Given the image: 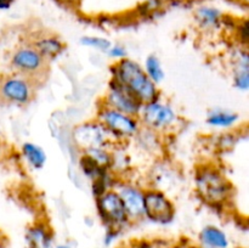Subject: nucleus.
I'll use <instances>...</instances> for the list:
<instances>
[{"label": "nucleus", "mask_w": 249, "mask_h": 248, "mask_svg": "<svg viewBox=\"0 0 249 248\" xmlns=\"http://www.w3.org/2000/svg\"><path fill=\"white\" fill-rule=\"evenodd\" d=\"M194 182L197 196L213 208H224L232 199V184L218 165L199 164L195 172Z\"/></svg>", "instance_id": "obj_1"}, {"label": "nucleus", "mask_w": 249, "mask_h": 248, "mask_svg": "<svg viewBox=\"0 0 249 248\" xmlns=\"http://www.w3.org/2000/svg\"><path fill=\"white\" fill-rule=\"evenodd\" d=\"M111 79L128 89L141 104H147L160 97V90L143 71L142 65L134 58L125 57L109 67Z\"/></svg>", "instance_id": "obj_2"}, {"label": "nucleus", "mask_w": 249, "mask_h": 248, "mask_svg": "<svg viewBox=\"0 0 249 248\" xmlns=\"http://www.w3.org/2000/svg\"><path fill=\"white\" fill-rule=\"evenodd\" d=\"M141 126L158 134H168L179 126L180 116L175 107L162 96L143 104L138 116Z\"/></svg>", "instance_id": "obj_3"}, {"label": "nucleus", "mask_w": 249, "mask_h": 248, "mask_svg": "<svg viewBox=\"0 0 249 248\" xmlns=\"http://www.w3.org/2000/svg\"><path fill=\"white\" fill-rule=\"evenodd\" d=\"M95 119H97L106 128L112 140L117 145L133 140L141 128V123L138 117L123 113L102 104L97 107Z\"/></svg>", "instance_id": "obj_4"}, {"label": "nucleus", "mask_w": 249, "mask_h": 248, "mask_svg": "<svg viewBox=\"0 0 249 248\" xmlns=\"http://www.w3.org/2000/svg\"><path fill=\"white\" fill-rule=\"evenodd\" d=\"M36 84L31 78L18 73L0 78V102L12 106H27L36 96Z\"/></svg>", "instance_id": "obj_5"}, {"label": "nucleus", "mask_w": 249, "mask_h": 248, "mask_svg": "<svg viewBox=\"0 0 249 248\" xmlns=\"http://www.w3.org/2000/svg\"><path fill=\"white\" fill-rule=\"evenodd\" d=\"M10 66L15 73L26 75L39 83V80L43 79L48 73L49 62L44 60L32 44H23L12 51L10 56Z\"/></svg>", "instance_id": "obj_6"}, {"label": "nucleus", "mask_w": 249, "mask_h": 248, "mask_svg": "<svg viewBox=\"0 0 249 248\" xmlns=\"http://www.w3.org/2000/svg\"><path fill=\"white\" fill-rule=\"evenodd\" d=\"M72 141L80 152L94 147H114L117 145L111 135L97 119H89L73 126Z\"/></svg>", "instance_id": "obj_7"}, {"label": "nucleus", "mask_w": 249, "mask_h": 248, "mask_svg": "<svg viewBox=\"0 0 249 248\" xmlns=\"http://www.w3.org/2000/svg\"><path fill=\"white\" fill-rule=\"evenodd\" d=\"M96 211L100 220L105 226L117 230H123L130 225L125 208L121 197L114 189L107 190L99 197H96Z\"/></svg>", "instance_id": "obj_8"}, {"label": "nucleus", "mask_w": 249, "mask_h": 248, "mask_svg": "<svg viewBox=\"0 0 249 248\" xmlns=\"http://www.w3.org/2000/svg\"><path fill=\"white\" fill-rule=\"evenodd\" d=\"M175 206L163 190L145 189V219L158 225H169L174 221Z\"/></svg>", "instance_id": "obj_9"}, {"label": "nucleus", "mask_w": 249, "mask_h": 248, "mask_svg": "<svg viewBox=\"0 0 249 248\" xmlns=\"http://www.w3.org/2000/svg\"><path fill=\"white\" fill-rule=\"evenodd\" d=\"M121 197L130 223L145 219V189L135 182L117 180L113 187Z\"/></svg>", "instance_id": "obj_10"}, {"label": "nucleus", "mask_w": 249, "mask_h": 248, "mask_svg": "<svg viewBox=\"0 0 249 248\" xmlns=\"http://www.w3.org/2000/svg\"><path fill=\"white\" fill-rule=\"evenodd\" d=\"M101 104L135 117L139 116L143 105L128 89L113 79L109 80L106 94L101 99Z\"/></svg>", "instance_id": "obj_11"}, {"label": "nucleus", "mask_w": 249, "mask_h": 248, "mask_svg": "<svg viewBox=\"0 0 249 248\" xmlns=\"http://www.w3.org/2000/svg\"><path fill=\"white\" fill-rule=\"evenodd\" d=\"M231 74H232V85L241 92H247L249 90V53L248 46L238 44L231 49L229 55Z\"/></svg>", "instance_id": "obj_12"}, {"label": "nucleus", "mask_w": 249, "mask_h": 248, "mask_svg": "<svg viewBox=\"0 0 249 248\" xmlns=\"http://www.w3.org/2000/svg\"><path fill=\"white\" fill-rule=\"evenodd\" d=\"M194 19L201 31L214 32L223 27L225 15L223 10L215 5L202 4L195 9Z\"/></svg>", "instance_id": "obj_13"}, {"label": "nucleus", "mask_w": 249, "mask_h": 248, "mask_svg": "<svg viewBox=\"0 0 249 248\" xmlns=\"http://www.w3.org/2000/svg\"><path fill=\"white\" fill-rule=\"evenodd\" d=\"M31 44L43 56L46 62H51V61L58 58L66 50V44L63 43L62 39L56 34L51 33L36 35Z\"/></svg>", "instance_id": "obj_14"}, {"label": "nucleus", "mask_w": 249, "mask_h": 248, "mask_svg": "<svg viewBox=\"0 0 249 248\" xmlns=\"http://www.w3.org/2000/svg\"><path fill=\"white\" fill-rule=\"evenodd\" d=\"M240 121L241 117L237 112L220 108V107L209 109L206 116L207 125L213 129H218V130H229V129L236 128Z\"/></svg>", "instance_id": "obj_15"}, {"label": "nucleus", "mask_w": 249, "mask_h": 248, "mask_svg": "<svg viewBox=\"0 0 249 248\" xmlns=\"http://www.w3.org/2000/svg\"><path fill=\"white\" fill-rule=\"evenodd\" d=\"M26 241L28 248H53V229L46 223H34L26 232Z\"/></svg>", "instance_id": "obj_16"}, {"label": "nucleus", "mask_w": 249, "mask_h": 248, "mask_svg": "<svg viewBox=\"0 0 249 248\" xmlns=\"http://www.w3.org/2000/svg\"><path fill=\"white\" fill-rule=\"evenodd\" d=\"M198 240L204 248H229L230 240L223 229L215 225H206L198 233Z\"/></svg>", "instance_id": "obj_17"}, {"label": "nucleus", "mask_w": 249, "mask_h": 248, "mask_svg": "<svg viewBox=\"0 0 249 248\" xmlns=\"http://www.w3.org/2000/svg\"><path fill=\"white\" fill-rule=\"evenodd\" d=\"M21 157L23 162L28 165L31 169L39 170L45 167L48 155L45 150L38 143L32 141H24L21 145Z\"/></svg>", "instance_id": "obj_18"}, {"label": "nucleus", "mask_w": 249, "mask_h": 248, "mask_svg": "<svg viewBox=\"0 0 249 248\" xmlns=\"http://www.w3.org/2000/svg\"><path fill=\"white\" fill-rule=\"evenodd\" d=\"M133 140L135 141L136 145L141 151L148 153V155H155V153L160 152V150H162L160 134L150 130L147 128H143V126H141L140 130L134 136Z\"/></svg>", "instance_id": "obj_19"}, {"label": "nucleus", "mask_w": 249, "mask_h": 248, "mask_svg": "<svg viewBox=\"0 0 249 248\" xmlns=\"http://www.w3.org/2000/svg\"><path fill=\"white\" fill-rule=\"evenodd\" d=\"M78 164H79L80 172L84 174L85 177L90 180V181H96V180L105 177L106 175H108L109 173H112L111 169H106V168H102L97 164L96 162L91 159L90 157H88L87 155L82 153V156L79 157L78 160Z\"/></svg>", "instance_id": "obj_20"}, {"label": "nucleus", "mask_w": 249, "mask_h": 248, "mask_svg": "<svg viewBox=\"0 0 249 248\" xmlns=\"http://www.w3.org/2000/svg\"><path fill=\"white\" fill-rule=\"evenodd\" d=\"M143 71L147 74V77L155 83L156 85H160V83L164 80L165 78V72L164 67H163V63L160 61V58L158 57L155 53H151L147 57L145 58V62L142 66Z\"/></svg>", "instance_id": "obj_21"}, {"label": "nucleus", "mask_w": 249, "mask_h": 248, "mask_svg": "<svg viewBox=\"0 0 249 248\" xmlns=\"http://www.w3.org/2000/svg\"><path fill=\"white\" fill-rule=\"evenodd\" d=\"M113 148V147H112ZM112 148L111 147H94L89 148L87 151H83L82 153L87 155L91 158L94 162H96L100 167L111 169L112 167Z\"/></svg>", "instance_id": "obj_22"}, {"label": "nucleus", "mask_w": 249, "mask_h": 248, "mask_svg": "<svg viewBox=\"0 0 249 248\" xmlns=\"http://www.w3.org/2000/svg\"><path fill=\"white\" fill-rule=\"evenodd\" d=\"M79 43L80 45L85 46V48L92 49V50L104 53H106L112 45V41L109 39L99 35H84L80 38Z\"/></svg>", "instance_id": "obj_23"}, {"label": "nucleus", "mask_w": 249, "mask_h": 248, "mask_svg": "<svg viewBox=\"0 0 249 248\" xmlns=\"http://www.w3.org/2000/svg\"><path fill=\"white\" fill-rule=\"evenodd\" d=\"M106 55L108 56L109 58L117 61L119 60H123V58L128 57V50H126L125 46L123 44H119V43H112L111 48L108 49V51L106 53Z\"/></svg>", "instance_id": "obj_24"}, {"label": "nucleus", "mask_w": 249, "mask_h": 248, "mask_svg": "<svg viewBox=\"0 0 249 248\" xmlns=\"http://www.w3.org/2000/svg\"><path fill=\"white\" fill-rule=\"evenodd\" d=\"M236 33H237L238 44L243 46H248L249 40V31H248V21L245 19L243 22H240L236 27Z\"/></svg>", "instance_id": "obj_25"}, {"label": "nucleus", "mask_w": 249, "mask_h": 248, "mask_svg": "<svg viewBox=\"0 0 249 248\" xmlns=\"http://www.w3.org/2000/svg\"><path fill=\"white\" fill-rule=\"evenodd\" d=\"M119 232H121V230H117V229H112V228H107L106 233H105V237H104L105 245L111 246L112 243L117 240V237L119 236Z\"/></svg>", "instance_id": "obj_26"}, {"label": "nucleus", "mask_w": 249, "mask_h": 248, "mask_svg": "<svg viewBox=\"0 0 249 248\" xmlns=\"http://www.w3.org/2000/svg\"><path fill=\"white\" fill-rule=\"evenodd\" d=\"M5 155V147H4V143L0 141V159H1L2 157H4Z\"/></svg>", "instance_id": "obj_27"}, {"label": "nucleus", "mask_w": 249, "mask_h": 248, "mask_svg": "<svg viewBox=\"0 0 249 248\" xmlns=\"http://www.w3.org/2000/svg\"><path fill=\"white\" fill-rule=\"evenodd\" d=\"M55 248H72L70 245H67V243H61V245H57Z\"/></svg>", "instance_id": "obj_28"}, {"label": "nucleus", "mask_w": 249, "mask_h": 248, "mask_svg": "<svg viewBox=\"0 0 249 248\" xmlns=\"http://www.w3.org/2000/svg\"><path fill=\"white\" fill-rule=\"evenodd\" d=\"M60 1L65 2V4H75V2H78V0H60Z\"/></svg>", "instance_id": "obj_29"}, {"label": "nucleus", "mask_w": 249, "mask_h": 248, "mask_svg": "<svg viewBox=\"0 0 249 248\" xmlns=\"http://www.w3.org/2000/svg\"><path fill=\"white\" fill-rule=\"evenodd\" d=\"M241 2H242V4H245V5H248V1L249 0H240Z\"/></svg>", "instance_id": "obj_30"}, {"label": "nucleus", "mask_w": 249, "mask_h": 248, "mask_svg": "<svg viewBox=\"0 0 249 248\" xmlns=\"http://www.w3.org/2000/svg\"><path fill=\"white\" fill-rule=\"evenodd\" d=\"M1 138H2V129H1V125H0V141H1Z\"/></svg>", "instance_id": "obj_31"}, {"label": "nucleus", "mask_w": 249, "mask_h": 248, "mask_svg": "<svg viewBox=\"0 0 249 248\" xmlns=\"http://www.w3.org/2000/svg\"><path fill=\"white\" fill-rule=\"evenodd\" d=\"M9 1H12V0H9Z\"/></svg>", "instance_id": "obj_32"}]
</instances>
